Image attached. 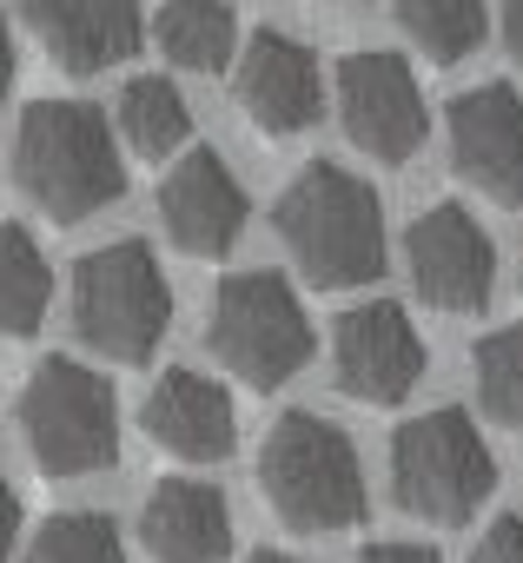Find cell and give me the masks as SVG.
Instances as JSON below:
<instances>
[{
	"mask_svg": "<svg viewBox=\"0 0 523 563\" xmlns=\"http://www.w3.org/2000/svg\"><path fill=\"white\" fill-rule=\"evenodd\" d=\"M140 537H146L153 563H225L232 556V510L199 477H159L146 510H140Z\"/></svg>",
	"mask_w": 523,
	"mask_h": 563,
	"instance_id": "16",
	"label": "cell"
},
{
	"mask_svg": "<svg viewBox=\"0 0 523 563\" xmlns=\"http://www.w3.org/2000/svg\"><path fill=\"white\" fill-rule=\"evenodd\" d=\"M404 252H411V286L424 306H437V312H483L490 306L497 245L464 206H431L411 225Z\"/></svg>",
	"mask_w": 523,
	"mask_h": 563,
	"instance_id": "10",
	"label": "cell"
},
{
	"mask_svg": "<svg viewBox=\"0 0 523 563\" xmlns=\"http://www.w3.org/2000/svg\"><path fill=\"white\" fill-rule=\"evenodd\" d=\"M14 543H21V497H14L8 477H0V563L14 556Z\"/></svg>",
	"mask_w": 523,
	"mask_h": 563,
	"instance_id": "24",
	"label": "cell"
},
{
	"mask_svg": "<svg viewBox=\"0 0 523 563\" xmlns=\"http://www.w3.org/2000/svg\"><path fill=\"white\" fill-rule=\"evenodd\" d=\"M332 378L358 405H404L424 378V339L404 306L371 299L332 325Z\"/></svg>",
	"mask_w": 523,
	"mask_h": 563,
	"instance_id": "9",
	"label": "cell"
},
{
	"mask_svg": "<svg viewBox=\"0 0 523 563\" xmlns=\"http://www.w3.org/2000/svg\"><path fill=\"white\" fill-rule=\"evenodd\" d=\"M54 299V272L34 245L27 225H0V339H27L41 332Z\"/></svg>",
	"mask_w": 523,
	"mask_h": 563,
	"instance_id": "18",
	"label": "cell"
},
{
	"mask_svg": "<svg viewBox=\"0 0 523 563\" xmlns=\"http://www.w3.org/2000/svg\"><path fill=\"white\" fill-rule=\"evenodd\" d=\"M8 87H14V34L0 21V100H8Z\"/></svg>",
	"mask_w": 523,
	"mask_h": 563,
	"instance_id": "27",
	"label": "cell"
},
{
	"mask_svg": "<svg viewBox=\"0 0 523 563\" xmlns=\"http://www.w3.org/2000/svg\"><path fill=\"white\" fill-rule=\"evenodd\" d=\"M153 34H159V54L173 67H186V74H219L232 60V47H238V27H232L225 0H166Z\"/></svg>",
	"mask_w": 523,
	"mask_h": 563,
	"instance_id": "17",
	"label": "cell"
},
{
	"mask_svg": "<svg viewBox=\"0 0 523 563\" xmlns=\"http://www.w3.org/2000/svg\"><path fill=\"white\" fill-rule=\"evenodd\" d=\"M497 490V457L464 411H424L391 431V497L424 523H464Z\"/></svg>",
	"mask_w": 523,
	"mask_h": 563,
	"instance_id": "7",
	"label": "cell"
},
{
	"mask_svg": "<svg viewBox=\"0 0 523 563\" xmlns=\"http://www.w3.org/2000/svg\"><path fill=\"white\" fill-rule=\"evenodd\" d=\"M14 186L54 225H80L126 192V159L93 107L34 100L21 113V133H14Z\"/></svg>",
	"mask_w": 523,
	"mask_h": 563,
	"instance_id": "2",
	"label": "cell"
},
{
	"mask_svg": "<svg viewBox=\"0 0 523 563\" xmlns=\"http://www.w3.org/2000/svg\"><path fill=\"white\" fill-rule=\"evenodd\" d=\"M205 345H212V358L238 385L279 391L312 358V319H305L299 292L286 286L279 272H232L219 286V299H212Z\"/></svg>",
	"mask_w": 523,
	"mask_h": 563,
	"instance_id": "5",
	"label": "cell"
},
{
	"mask_svg": "<svg viewBox=\"0 0 523 563\" xmlns=\"http://www.w3.org/2000/svg\"><path fill=\"white\" fill-rule=\"evenodd\" d=\"M470 563H523V517H503V523H490Z\"/></svg>",
	"mask_w": 523,
	"mask_h": 563,
	"instance_id": "23",
	"label": "cell"
},
{
	"mask_svg": "<svg viewBox=\"0 0 523 563\" xmlns=\"http://www.w3.org/2000/svg\"><path fill=\"white\" fill-rule=\"evenodd\" d=\"M232 93H238V107L252 113V126H258V133H272V140L305 133V126L319 120V107H325V87H319V60H312V47L292 41V34H272V27H266V34H252Z\"/></svg>",
	"mask_w": 523,
	"mask_h": 563,
	"instance_id": "13",
	"label": "cell"
},
{
	"mask_svg": "<svg viewBox=\"0 0 523 563\" xmlns=\"http://www.w3.org/2000/svg\"><path fill=\"white\" fill-rule=\"evenodd\" d=\"M27 27L60 74H100L140 54V0H27Z\"/></svg>",
	"mask_w": 523,
	"mask_h": 563,
	"instance_id": "14",
	"label": "cell"
},
{
	"mask_svg": "<svg viewBox=\"0 0 523 563\" xmlns=\"http://www.w3.org/2000/svg\"><path fill=\"white\" fill-rule=\"evenodd\" d=\"M503 47H510V60L523 67V0H503Z\"/></svg>",
	"mask_w": 523,
	"mask_h": 563,
	"instance_id": "26",
	"label": "cell"
},
{
	"mask_svg": "<svg viewBox=\"0 0 523 563\" xmlns=\"http://www.w3.org/2000/svg\"><path fill=\"white\" fill-rule=\"evenodd\" d=\"M477 405L503 431H523V319L477 345Z\"/></svg>",
	"mask_w": 523,
	"mask_h": 563,
	"instance_id": "22",
	"label": "cell"
},
{
	"mask_svg": "<svg viewBox=\"0 0 523 563\" xmlns=\"http://www.w3.org/2000/svg\"><path fill=\"white\" fill-rule=\"evenodd\" d=\"M272 225H279L292 265L305 272V286H319V292L371 286L385 272V206L358 173H345L332 159H312L279 192Z\"/></svg>",
	"mask_w": 523,
	"mask_h": 563,
	"instance_id": "1",
	"label": "cell"
},
{
	"mask_svg": "<svg viewBox=\"0 0 523 563\" xmlns=\"http://www.w3.org/2000/svg\"><path fill=\"white\" fill-rule=\"evenodd\" d=\"M245 563H299V556H286V550H252Z\"/></svg>",
	"mask_w": 523,
	"mask_h": 563,
	"instance_id": "28",
	"label": "cell"
},
{
	"mask_svg": "<svg viewBox=\"0 0 523 563\" xmlns=\"http://www.w3.org/2000/svg\"><path fill=\"white\" fill-rule=\"evenodd\" d=\"M450 166L497 206L523 199V100L503 80L450 100Z\"/></svg>",
	"mask_w": 523,
	"mask_h": 563,
	"instance_id": "11",
	"label": "cell"
},
{
	"mask_svg": "<svg viewBox=\"0 0 523 563\" xmlns=\"http://www.w3.org/2000/svg\"><path fill=\"white\" fill-rule=\"evenodd\" d=\"M140 418H146V438H153L159 451L186 457V464H219V457L238 451V411H232V391H225L219 378H205V372L173 365V372L153 385V398H146Z\"/></svg>",
	"mask_w": 523,
	"mask_h": 563,
	"instance_id": "15",
	"label": "cell"
},
{
	"mask_svg": "<svg viewBox=\"0 0 523 563\" xmlns=\"http://www.w3.org/2000/svg\"><path fill=\"white\" fill-rule=\"evenodd\" d=\"M173 325V286L146 239H113L74 265V332L113 358L146 365Z\"/></svg>",
	"mask_w": 523,
	"mask_h": 563,
	"instance_id": "4",
	"label": "cell"
},
{
	"mask_svg": "<svg viewBox=\"0 0 523 563\" xmlns=\"http://www.w3.org/2000/svg\"><path fill=\"white\" fill-rule=\"evenodd\" d=\"M338 120H345V140L385 166L411 159L431 133L424 120V87L411 80V60L398 54H345L338 60Z\"/></svg>",
	"mask_w": 523,
	"mask_h": 563,
	"instance_id": "8",
	"label": "cell"
},
{
	"mask_svg": "<svg viewBox=\"0 0 523 563\" xmlns=\"http://www.w3.org/2000/svg\"><path fill=\"white\" fill-rule=\"evenodd\" d=\"M192 133V113L179 100L173 80H126L120 87V140L140 153V159H166L179 153Z\"/></svg>",
	"mask_w": 523,
	"mask_h": 563,
	"instance_id": "19",
	"label": "cell"
},
{
	"mask_svg": "<svg viewBox=\"0 0 523 563\" xmlns=\"http://www.w3.org/2000/svg\"><path fill=\"white\" fill-rule=\"evenodd\" d=\"M245 186L232 179V166L212 153V146H192L173 173H166V186H159V225H166V239L179 245V252H192V258H219V252H232L238 245V232H245Z\"/></svg>",
	"mask_w": 523,
	"mask_h": 563,
	"instance_id": "12",
	"label": "cell"
},
{
	"mask_svg": "<svg viewBox=\"0 0 523 563\" xmlns=\"http://www.w3.org/2000/svg\"><path fill=\"white\" fill-rule=\"evenodd\" d=\"M258 484H266L272 510L292 530H352L365 517V471H358V444L319 418V411H286L266 444H258Z\"/></svg>",
	"mask_w": 523,
	"mask_h": 563,
	"instance_id": "3",
	"label": "cell"
},
{
	"mask_svg": "<svg viewBox=\"0 0 523 563\" xmlns=\"http://www.w3.org/2000/svg\"><path fill=\"white\" fill-rule=\"evenodd\" d=\"M21 438L47 477H87L120 457L113 385L80 358H41L21 385Z\"/></svg>",
	"mask_w": 523,
	"mask_h": 563,
	"instance_id": "6",
	"label": "cell"
},
{
	"mask_svg": "<svg viewBox=\"0 0 523 563\" xmlns=\"http://www.w3.org/2000/svg\"><path fill=\"white\" fill-rule=\"evenodd\" d=\"M398 27L431 60H464L483 47V0H398Z\"/></svg>",
	"mask_w": 523,
	"mask_h": 563,
	"instance_id": "20",
	"label": "cell"
},
{
	"mask_svg": "<svg viewBox=\"0 0 523 563\" xmlns=\"http://www.w3.org/2000/svg\"><path fill=\"white\" fill-rule=\"evenodd\" d=\"M358 563H444L437 550H424V543H371Z\"/></svg>",
	"mask_w": 523,
	"mask_h": 563,
	"instance_id": "25",
	"label": "cell"
},
{
	"mask_svg": "<svg viewBox=\"0 0 523 563\" xmlns=\"http://www.w3.org/2000/svg\"><path fill=\"white\" fill-rule=\"evenodd\" d=\"M27 563H126V543H120L113 517H100V510H60L27 543Z\"/></svg>",
	"mask_w": 523,
	"mask_h": 563,
	"instance_id": "21",
	"label": "cell"
}]
</instances>
